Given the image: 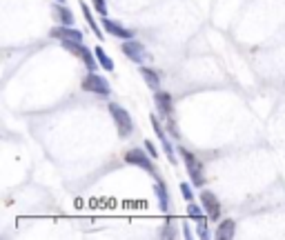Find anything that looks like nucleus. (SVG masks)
Listing matches in <instances>:
<instances>
[{
    "instance_id": "nucleus-1",
    "label": "nucleus",
    "mask_w": 285,
    "mask_h": 240,
    "mask_svg": "<svg viewBox=\"0 0 285 240\" xmlns=\"http://www.w3.org/2000/svg\"><path fill=\"white\" fill-rule=\"evenodd\" d=\"M109 114H111V118H114V122H116L118 136H121V138L131 136V131H134V120H131L130 111H127L125 107L116 105V102H109Z\"/></svg>"
},
{
    "instance_id": "nucleus-2",
    "label": "nucleus",
    "mask_w": 285,
    "mask_h": 240,
    "mask_svg": "<svg viewBox=\"0 0 285 240\" xmlns=\"http://www.w3.org/2000/svg\"><path fill=\"white\" fill-rule=\"evenodd\" d=\"M179 154L183 156V163H185V167H187V173H189L192 185H194V187H203L205 176H203V165H201V160H198L192 151H187V149H183V147L179 149Z\"/></svg>"
},
{
    "instance_id": "nucleus-3",
    "label": "nucleus",
    "mask_w": 285,
    "mask_h": 240,
    "mask_svg": "<svg viewBox=\"0 0 285 240\" xmlns=\"http://www.w3.org/2000/svg\"><path fill=\"white\" fill-rule=\"evenodd\" d=\"M63 47L67 49L69 53H74V56H78L85 63V67L89 69V72H96L98 67V58H96V51L92 53V49H87L82 43H78V40H63Z\"/></svg>"
},
{
    "instance_id": "nucleus-4",
    "label": "nucleus",
    "mask_w": 285,
    "mask_h": 240,
    "mask_svg": "<svg viewBox=\"0 0 285 240\" xmlns=\"http://www.w3.org/2000/svg\"><path fill=\"white\" fill-rule=\"evenodd\" d=\"M125 163L136 165V167L145 169L147 173H152V176H154V178H158V173H156L154 163H152V156H150V154H145L143 149H130V151H127V154H125Z\"/></svg>"
},
{
    "instance_id": "nucleus-5",
    "label": "nucleus",
    "mask_w": 285,
    "mask_h": 240,
    "mask_svg": "<svg viewBox=\"0 0 285 240\" xmlns=\"http://www.w3.org/2000/svg\"><path fill=\"white\" fill-rule=\"evenodd\" d=\"M82 89H85V92H92V94H98V96H109V92H111L109 82L94 72H89L87 76L82 78Z\"/></svg>"
},
{
    "instance_id": "nucleus-6",
    "label": "nucleus",
    "mask_w": 285,
    "mask_h": 240,
    "mask_svg": "<svg viewBox=\"0 0 285 240\" xmlns=\"http://www.w3.org/2000/svg\"><path fill=\"white\" fill-rule=\"evenodd\" d=\"M201 205H203L209 220H218L221 218V202H218V198L212 192H201Z\"/></svg>"
},
{
    "instance_id": "nucleus-7",
    "label": "nucleus",
    "mask_w": 285,
    "mask_h": 240,
    "mask_svg": "<svg viewBox=\"0 0 285 240\" xmlns=\"http://www.w3.org/2000/svg\"><path fill=\"white\" fill-rule=\"evenodd\" d=\"M103 29H105L107 34L116 36V38H121V40H131V38H134V31H131V29H125L121 23L107 18V16L103 18Z\"/></svg>"
},
{
    "instance_id": "nucleus-8",
    "label": "nucleus",
    "mask_w": 285,
    "mask_h": 240,
    "mask_svg": "<svg viewBox=\"0 0 285 240\" xmlns=\"http://www.w3.org/2000/svg\"><path fill=\"white\" fill-rule=\"evenodd\" d=\"M150 120H152V127H154L156 136H158V138H160V144H163V149H165V156H167V158H169V163H172V165H176V154H174V149H172V144H169L167 136H165L163 127H160L158 116H154V114H152V116H150Z\"/></svg>"
},
{
    "instance_id": "nucleus-9",
    "label": "nucleus",
    "mask_w": 285,
    "mask_h": 240,
    "mask_svg": "<svg viewBox=\"0 0 285 240\" xmlns=\"http://www.w3.org/2000/svg\"><path fill=\"white\" fill-rule=\"evenodd\" d=\"M121 49H123V53H125L130 60H134V63H143V60H145V56H147L145 47H143L140 43H136V40H125Z\"/></svg>"
},
{
    "instance_id": "nucleus-10",
    "label": "nucleus",
    "mask_w": 285,
    "mask_h": 240,
    "mask_svg": "<svg viewBox=\"0 0 285 240\" xmlns=\"http://www.w3.org/2000/svg\"><path fill=\"white\" fill-rule=\"evenodd\" d=\"M52 38H60V40H78L82 43V34L78 29H72V24H60V27L52 29Z\"/></svg>"
},
{
    "instance_id": "nucleus-11",
    "label": "nucleus",
    "mask_w": 285,
    "mask_h": 240,
    "mask_svg": "<svg viewBox=\"0 0 285 240\" xmlns=\"http://www.w3.org/2000/svg\"><path fill=\"white\" fill-rule=\"evenodd\" d=\"M154 100H156V107H158L160 114L172 116V111H174V102H172V96H169L167 92H156Z\"/></svg>"
},
{
    "instance_id": "nucleus-12",
    "label": "nucleus",
    "mask_w": 285,
    "mask_h": 240,
    "mask_svg": "<svg viewBox=\"0 0 285 240\" xmlns=\"http://www.w3.org/2000/svg\"><path fill=\"white\" fill-rule=\"evenodd\" d=\"M154 192H156V198H158V207H160V212H163V214H167V212H169L167 185H165L163 180H158V178H156V187H154Z\"/></svg>"
},
{
    "instance_id": "nucleus-13",
    "label": "nucleus",
    "mask_w": 285,
    "mask_h": 240,
    "mask_svg": "<svg viewBox=\"0 0 285 240\" xmlns=\"http://www.w3.org/2000/svg\"><path fill=\"white\" fill-rule=\"evenodd\" d=\"M234 231H236V222H234V220H223L221 225L216 227V238L218 240H232Z\"/></svg>"
},
{
    "instance_id": "nucleus-14",
    "label": "nucleus",
    "mask_w": 285,
    "mask_h": 240,
    "mask_svg": "<svg viewBox=\"0 0 285 240\" xmlns=\"http://www.w3.org/2000/svg\"><path fill=\"white\" fill-rule=\"evenodd\" d=\"M52 14H53V18L58 20L60 24H74V14L67 9V7L63 5V2H60L58 7H53V11H52Z\"/></svg>"
},
{
    "instance_id": "nucleus-15",
    "label": "nucleus",
    "mask_w": 285,
    "mask_h": 240,
    "mask_svg": "<svg viewBox=\"0 0 285 240\" xmlns=\"http://www.w3.org/2000/svg\"><path fill=\"white\" fill-rule=\"evenodd\" d=\"M140 76L145 78V82H147L150 89H158V85H160L158 72H154V69H150V67H140Z\"/></svg>"
},
{
    "instance_id": "nucleus-16",
    "label": "nucleus",
    "mask_w": 285,
    "mask_h": 240,
    "mask_svg": "<svg viewBox=\"0 0 285 240\" xmlns=\"http://www.w3.org/2000/svg\"><path fill=\"white\" fill-rule=\"evenodd\" d=\"M80 9H82V14H85V20H87V24L92 27L94 34H96V38H103V31H101V27H98V23L94 20V16H92V11H89L87 2H80Z\"/></svg>"
},
{
    "instance_id": "nucleus-17",
    "label": "nucleus",
    "mask_w": 285,
    "mask_h": 240,
    "mask_svg": "<svg viewBox=\"0 0 285 240\" xmlns=\"http://www.w3.org/2000/svg\"><path fill=\"white\" fill-rule=\"evenodd\" d=\"M94 51H96V58H98V63H101V67L107 69V72H114V60H111V58L105 53V49H103V47H96Z\"/></svg>"
},
{
    "instance_id": "nucleus-18",
    "label": "nucleus",
    "mask_w": 285,
    "mask_h": 240,
    "mask_svg": "<svg viewBox=\"0 0 285 240\" xmlns=\"http://www.w3.org/2000/svg\"><path fill=\"white\" fill-rule=\"evenodd\" d=\"M203 212H205V209H203V205H196V202H194V200L187 205V216H189V218H194V220L203 216Z\"/></svg>"
},
{
    "instance_id": "nucleus-19",
    "label": "nucleus",
    "mask_w": 285,
    "mask_h": 240,
    "mask_svg": "<svg viewBox=\"0 0 285 240\" xmlns=\"http://www.w3.org/2000/svg\"><path fill=\"white\" fill-rule=\"evenodd\" d=\"M196 225H198V238H207L209 231H207V220L203 216L196 218Z\"/></svg>"
},
{
    "instance_id": "nucleus-20",
    "label": "nucleus",
    "mask_w": 285,
    "mask_h": 240,
    "mask_svg": "<svg viewBox=\"0 0 285 240\" xmlns=\"http://www.w3.org/2000/svg\"><path fill=\"white\" fill-rule=\"evenodd\" d=\"M194 185H189V183H183V185H181V193H183V198H185V200H187V202H192L194 200Z\"/></svg>"
},
{
    "instance_id": "nucleus-21",
    "label": "nucleus",
    "mask_w": 285,
    "mask_h": 240,
    "mask_svg": "<svg viewBox=\"0 0 285 240\" xmlns=\"http://www.w3.org/2000/svg\"><path fill=\"white\" fill-rule=\"evenodd\" d=\"M92 2H94V7H96L98 14L107 16V2H105V0H92Z\"/></svg>"
},
{
    "instance_id": "nucleus-22",
    "label": "nucleus",
    "mask_w": 285,
    "mask_h": 240,
    "mask_svg": "<svg viewBox=\"0 0 285 240\" xmlns=\"http://www.w3.org/2000/svg\"><path fill=\"white\" fill-rule=\"evenodd\" d=\"M145 151H147V154L152 156V158H156V156H158V151H156V147H154V144L150 143V140H145Z\"/></svg>"
},
{
    "instance_id": "nucleus-23",
    "label": "nucleus",
    "mask_w": 285,
    "mask_h": 240,
    "mask_svg": "<svg viewBox=\"0 0 285 240\" xmlns=\"http://www.w3.org/2000/svg\"><path fill=\"white\" fill-rule=\"evenodd\" d=\"M183 236H185V238H192V229H189V222H183Z\"/></svg>"
},
{
    "instance_id": "nucleus-24",
    "label": "nucleus",
    "mask_w": 285,
    "mask_h": 240,
    "mask_svg": "<svg viewBox=\"0 0 285 240\" xmlns=\"http://www.w3.org/2000/svg\"><path fill=\"white\" fill-rule=\"evenodd\" d=\"M58 2H65V0H58Z\"/></svg>"
}]
</instances>
